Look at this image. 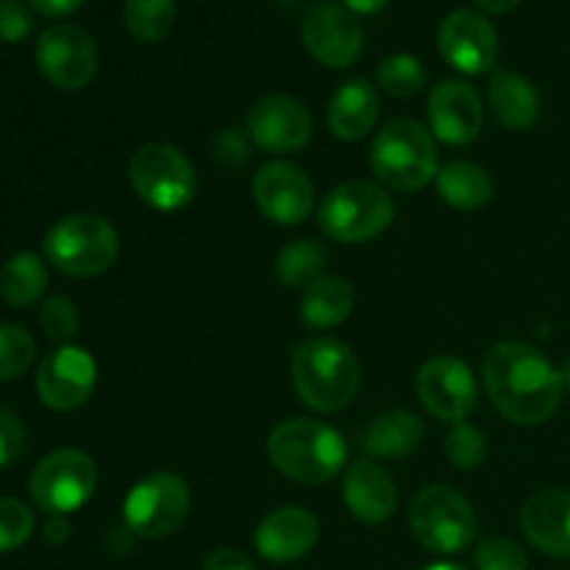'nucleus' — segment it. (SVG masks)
I'll return each instance as SVG.
<instances>
[{"mask_svg":"<svg viewBox=\"0 0 570 570\" xmlns=\"http://www.w3.org/2000/svg\"><path fill=\"white\" fill-rule=\"evenodd\" d=\"M482 379L495 410L518 426H538L549 421L566 390L560 371L538 348L518 340L490 348Z\"/></svg>","mask_w":570,"mask_h":570,"instance_id":"nucleus-1","label":"nucleus"},{"mask_svg":"<svg viewBox=\"0 0 570 570\" xmlns=\"http://www.w3.org/2000/svg\"><path fill=\"white\" fill-rule=\"evenodd\" d=\"M267 454L276 471L293 482L326 484L343 471L348 445L337 429L309 417H293L273 429Z\"/></svg>","mask_w":570,"mask_h":570,"instance_id":"nucleus-2","label":"nucleus"},{"mask_svg":"<svg viewBox=\"0 0 570 570\" xmlns=\"http://www.w3.org/2000/svg\"><path fill=\"white\" fill-rule=\"evenodd\" d=\"M360 360L334 337H309L293 354L298 399L315 412H340L360 390Z\"/></svg>","mask_w":570,"mask_h":570,"instance_id":"nucleus-3","label":"nucleus"},{"mask_svg":"<svg viewBox=\"0 0 570 570\" xmlns=\"http://www.w3.org/2000/svg\"><path fill=\"white\" fill-rule=\"evenodd\" d=\"M371 170L379 181L399 193H417L440 173L438 139L417 120L399 117L376 134L371 148Z\"/></svg>","mask_w":570,"mask_h":570,"instance_id":"nucleus-4","label":"nucleus"},{"mask_svg":"<svg viewBox=\"0 0 570 570\" xmlns=\"http://www.w3.org/2000/svg\"><path fill=\"white\" fill-rule=\"evenodd\" d=\"M45 256L59 273L72 278H95L104 276L120 256V237L115 226L100 215L76 212L45 234Z\"/></svg>","mask_w":570,"mask_h":570,"instance_id":"nucleus-5","label":"nucleus"},{"mask_svg":"<svg viewBox=\"0 0 570 570\" xmlns=\"http://www.w3.org/2000/svg\"><path fill=\"white\" fill-rule=\"evenodd\" d=\"M395 204L387 189L373 181H345L326 195L321 206V228L334 243L356 245L387 232Z\"/></svg>","mask_w":570,"mask_h":570,"instance_id":"nucleus-6","label":"nucleus"},{"mask_svg":"<svg viewBox=\"0 0 570 570\" xmlns=\"http://www.w3.org/2000/svg\"><path fill=\"white\" fill-rule=\"evenodd\" d=\"M410 527L417 543L434 554H460L476 538L471 501L449 484H429L412 499Z\"/></svg>","mask_w":570,"mask_h":570,"instance_id":"nucleus-7","label":"nucleus"},{"mask_svg":"<svg viewBox=\"0 0 570 570\" xmlns=\"http://www.w3.org/2000/svg\"><path fill=\"white\" fill-rule=\"evenodd\" d=\"M128 178L139 198L159 212L184 209L198 193L195 167L176 145L148 142L131 156Z\"/></svg>","mask_w":570,"mask_h":570,"instance_id":"nucleus-8","label":"nucleus"},{"mask_svg":"<svg viewBox=\"0 0 570 570\" xmlns=\"http://www.w3.org/2000/svg\"><path fill=\"white\" fill-rule=\"evenodd\" d=\"M193 493L176 473H150L131 488L122 504L126 529L145 540H165L187 521Z\"/></svg>","mask_w":570,"mask_h":570,"instance_id":"nucleus-9","label":"nucleus"},{"mask_svg":"<svg viewBox=\"0 0 570 570\" xmlns=\"http://www.w3.org/2000/svg\"><path fill=\"white\" fill-rule=\"evenodd\" d=\"M95 488H98V468L92 456L78 449L50 451L39 460L28 482L33 504L48 515H70L81 510L92 499Z\"/></svg>","mask_w":570,"mask_h":570,"instance_id":"nucleus-10","label":"nucleus"},{"mask_svg":"<svg viewBox=\"0 0 570 570\" xmlns=\"http://www.w3.org/2000/svg\"><path fill=\"white\" fill-rule=\"evenodd\" d=\"M33 59L45 81L65 92H76L98 72V45L81 26L59 22L39 33Z\"/></svg>","mask_w":570,"mask_h":570,"instance_id":"nucleus-11","label":"nucleus"},{"mask_svg":"<svg viewBox=\"0 0 570 570\" xmlns=\"http://www.w3.org/2000/svg\"><path fill=\"white\" fill-rule=\"evenodd\" d=\"M417 401L426 406L429 415L438 421L462 423L471 417L479 404L476 376L471 367L456 356H432L417 371Z\"/></svg>","mask_w":570,"mask_h":570,"instance_id":"nucleus-12","label":"nucleus"},{"mask_svg":"<svg viewBox=\"0 0 570 570\" xmlns=\"http://www.w3.org/2000/svg\"><path fill=\"white\" fill-rule=\"evenodd\" d=\"M438 48L454 70L465 76H484L499 61V37L488 14L476 9H454L443 17Z\"/></svg>","mask_w":570,"mask_h":570,"instance_id":"nucleus-13","label":"nucleus"},{"mask_svg":"<svg viewBox=\"0 0 570 570\" xmlns=\"http://www.w3.org/2000/svg\"><path fill=\"white\" fill-rule=\"evenodd\" d=\"M301 39L321 65L343 70L362 56L365 33L354 11L337 3H315L301 22Z\"/></svg>","mask_w":570,"mask_h":570,"instance_id":"nucleus-14","label":"nucleus"},{"mask_svg":"<svg viewBox=\"0 0 570 570\" xmlns=\"http://www.w3.org/2000/svg\"><path fill=\"white\" fill-rule=\"evenodd\" d=\"M98 382V365L92 354L76 345H59L37 367V393L45 406L70 412L87 404Z\"/></svg>","mask_w":570,"mask_h":570,"instance_id":"nucleus-15","label":"nucleus"},{"mask_svg":"<svg viewBox=\"0 0 570 570\" xmlns=\"http://www.w3.org/2000/svg\"><path fill=\"white\" fill-rule=\"evenodd\" d=\"M312 115L293 95H267L250 106L245 131L267 154H295L312 139Z\"/></svg>","mask_w":570,"mask_h":570,"instance_id":"nucleus-16","label":"nucleus"},{"mask_svg":"<svg viewBox=\"0 0 570 570\" xmlns=\"http://www.w3.org/2000/svg\"><path fill=\"white\" fill-rule=\"evenodd\" d=\"M254 200L267 220L298 226L315 206V187L293 161H267L254 176Z\"/></svg>","mask_w":570,"mask_h":570,"instance_id":"nucleus-17","label":"nucleus"},{"mask_svg":"<svg viewBox=\"0 0 570 570\" xmlns=\"http://www.w3.org/2000/svg\"><path fill=\"white\" fill-rule=\"evenodd\" d=\"M429 122L440 142L468 145L482 131L484 104L471 83L462 78H445L429 95Z\"/></svg>","mask_w":570,"mask_h":570,"instance_id":"nucleus-18","label":"nucleus"},{"mask_svg":"<svg viewBox=\"0 0 570 570\" xmlns=\"http://www.w3.org/2000/svg\"><path fill=\"white\" fill-rule=\"evenodd\" d=\"M321 540V523L304 507H278L256 527V551L271 562H295Z\"/></svg>","mask_w":570,"mask_h":570,"instance_id":"nucleus-19","label":"nucleus"},{"mask_svg":"<svg viewBox=\"0 0 570 570\" xmlns=\"http://www.w3.org/2000/svg\"><path fill=\"white\" fill-rule=\"evenodd\" d=\"M521 529L529 543L554 560H570V493L549 488L534 493L521 510Z\"/></svg>","mask_w":570,"mask_h":570,"instance_id":"nucleus-20","label":"nucleus"},{"mask_svg":"<svg viewBox=\"0 0 570 570\" xmlns=\"http://www.w3.org/2000/svg\"><path fill=\"white\" fill-rule=\"evenodd\" d=\"M343 501L356 521L379 527L393 518L399 507V488L382 465L373 460H360L345 471Z\"/></svg>","mask_w":570,"mask_h":570,"instance_id":"nucleus-21","label":"nucleus"},{"mask_svg":"<svg viewBox=\"0 0 570 570\" xmlns=\"http://www.w3.org/2000/svg\"><path fill=\"white\" fill-rule=\"evenodd\" d=\"M379 111H382V100H379L376 87L367 78H351L340 83L337 92L328 100L326 120L334 137L354 142L373 131Z\"/></svg>","mask_w":570,"mask_h":570,"instance_id":"nucleus-22","label":"nucleus"},{"mask_svg":"<svg viewBox=\"0 0 570 570\" xmlns=\"http://www.w3.org/2000/svg\"><path fill=\"white\" fill-rule=\"evenodd\" d=\"M490 111L510 131H529L540 117V95L521 72L495 70L488 87Z\"/></svg>","mask_w":570,"mask_h":570,"instance_id":"nucleus-23","label":"nucleus"},{"mask_svg":"<svg viewBox=\"0 0 570 570\" xmlns=\"http://www.w3.org/2000/svg\"><path fill=\"white\" fill-rule=\"evenodd\" d=\"M356 293L348 278L321 276L304 289L301 298V321L309 328H334L345 323L354 312Z\"/></svg>","mask_w":570,"mask_h":570,"instance_id":"nucleus-24","label":"nucleus"},{"mask_svg":"<svg viewBox=\"0 0 570 570\" xmlns=\"http://www.w3.org/2000/svg\"><path fill=\"white\" fill-rule=\"evenodd\" d=\"M423 434V421L415 412L406 410H393L379 415L376 421L367 426L365 438H362V449L371 456L379 460H395V456H406L421 445Z\"/></svg>","mask_w":570,"mask_h":570,"instance_id":"nucleus-25","label":"nucleus"},{"mask_svg":"<svg viewBox=\"0 0 570 570\" xmlns=\"http://www.w3.org/2000/svg\"><path fill=\"white\" fill-rule=\"evenodd\" d=\"M438 193L454 209H482L493 200V178L473 161H449L438 173Z\"/></svg>","mask_w":570,"mask_h":570,"instance_id":"nucleus-26","label":"nucleus"},{"mask_svg":"<svg viewBox=\"0 0 570 570\" xmlns=\"http://www.w3.org/2000/svg\"><path fill=\"white\" fill-rule=\"evenodd\" d=\"M48 287V267L33 250H20L0 267V298L9 306H31Z\"/></svg>","mask_w":570,"mask_h":570,"instance_id":"nucleus-27","label":"nucleus"},{"mask_svg":"<svg viewBox=\"0 0 570 570\" xmlns=\"http://www.w3.org/2000/svg\"><path fill=\"white\" fill-rule=\"evenodd\" d=\"M323 265H326V248L317 239H295L293 245L278 250L276 276L284 287L306 289L323 276Z\"/></svg>","mask_w":570,"mask_h":570,"instance_id":"nucleus-28","label":"nucleus"},{"mask_svg":"<svg viewBox=\"0 0 570 570\" xmlns=\"http://www.w3.org/2000/svg\"><path fill=\"white\" fill-rule=\"evenodd\" d=\"M176 0H126L122 22L126 31L139 42H159L176 22Z\"/></svg>","mask_w":570,"mask_h":570,"instance_id":"nucleus-29","label":"nucleus"},{"mask_svg":"<svg viewBox=\"0 0 570 570\" xmlns=\"http://www.w3.org/2000/svg\"><path fill=\"white\" fill-rule=\"evenodd\" d=\"M379 87L393 98H415L426 87V70L410 53H393L379 65Z\"/></svg>","mask_w":570,"mask_h":570,"instance_id":"nucleus-30","label":"nucleus"},{"mask_svg":"<svg viewBox=\"0 0 570 570\" xmlns=\"http://www.w3.org/2000/svg\"><path fill=\"white\" fill-rule=\"evenodd\" d=\"M37 343L31 334L14 323H0V384L14 382L31 367Z\"/></svg>","mask_w":570,"mask_h":570,"instance_id":"nucleus-31","label":"nucleus"},{"mask_svg":"<svg viewBox=\"0 0 570 570\" xmlns=\"http://www.w3.org/2000/svg\"><path fill=\"white\" fill-rule=\"evenodd\" d=\"M445 456L460 471H476L488 456V440L473 423H454V429L445 438Z\"/></svg>","mask_w":570,"mask_h":570,"instance_id":"nucleus-32","label":"nucleus"},{"mask_svg":"<svg viewBox=\"0 0 570 570\" xmlns=\"http://www.w3.org/2000/svg\"><path fill=\"white\" fill-rule=\"evenodd\" d=\"M39 326L50 343L67 345L78 332V309L65 295H53L39 309Z\"/></svg>","mask_w":570,"mask_h":570,"instance_id":"nucleus-33","label":"nucleus"},{"mask_svg":"<svg viewBox=\"0 0 570 570\" xmlns=\"http://www.w3.org/2000/svg\"><path fill=\"white\" fill-rule=\"evenodd\" d=\"M33 512L17 499H0V551H14L31 538Z\"/></svg>","mask_w":570,"mask_h":570,"instance_id":"nucleus-34","label":"nucleus"},{"mask_svg":"<svg viewBox=\"0 0 570 570\" xmlns=\"http://www.w3.org/2000/svg\"><path fill=\"white\" fill-rule=\"evenodd\" d=\"M479 570H527L529 560L518 543L507 538H488L476 549Z\"/></svg>","mask_w":570,"mask_h":570,"instance_id":"nucleus-35","label":"nucleus"},{"mask_svg":"<svg viewBox=\"0 0 570 570\" xmlns=\"http://www.w3.org/2000/svg\"><path fill=\"white\" fill-rule=\"evenodd\" d=\"M31 6L20 0H0V45H17L31 37Z\"/></svg>","mask_w":570,"mask_h":570,"instance_id":"nucleus-36","label":"nucleus"},{"mask_svg":"<svg viewBox=\"0 0 570 570\" xmlns=\"http://www.w3.org/2000/svg\"><path fill=\"white\" fill-rule=\"evenodd\" d=\"M22 449H26V429L17 421L14 412L0 406V471L14 465Z\"/></svg>","mask_w":570,"mask_h":570,"instance_id":"nucleus-37","label":"nucleus"},{"mask_svg":"<svg viewBox=\"0 0 570 570\" xmlns=\"http://www.w3.org/2000/svg\"><path fill=\"white\" fill-rule=\"evenodd\" d=\"M204 570H256L254 560L237 549H220L212 551L204 560Z\"/></svg>","mask_w":570,"mask_h":570,"instance_id":"nucleus-38","label":"nucleus"},{"mask_svg":"<svg viewBox=\"0 0 570 570\" xmlns=\"http://www.w3.org/2000/svg\"><path fill=\"white\" fill-rule=\"evenodd\" d=\"M228 154H234V165H237V161L248 159V148H245V139H239V134L234 131V128H228L226 134H220V137H217V159L228 161V159H232Z\"/></svg>","mask_w":570,"mask_h":570,"instance_id":"nucleus-39","label":"nucleus"},{"mask_svg":"<svg viewBox=\"0 0 570 570\" xmlns=\"http://www.w3.org/2000/svg\"><path fill=\"white\" fill-rule=\"evenodd\" d=\"M26 3L42 17H67L81 9L83 0H26Z\"/></svg>","mask_w":570,"mask_h":570,"instance_id":"nucleus-40","label":"nucleus"},{"mask_svg":"<svg viewBox=\"0 0 570 570\" xmlns=\"http://www.w3.org/2000/svg\"><path fill=\"white\" fill-rule=\"evenodd\" d=\"M42 538L48 540L50 546H61L70 540V523L65 521V515H50V521L45 523Z\"/></svg>","mask_w":570,"mask_h":570,"instance_id":"nucleus-41","label":"nucleus"},{"mask_svg":"<svg viewBox=\"0 0 570 570\" xmlns=\"http://www.w3.org/2000/svg\"><path fill=\"white\" fill-rule=\"evenodd\" d=\"M343 3L354 14H376V11L387 9L390 0H343Z\"/></svg>","mask_w":570,"mask_h":570,"instance_id":"nucleus-42","label":"nucleus"},{"mask_svg":"<svg viewBox=\"0 0 570 570\" xmlns=\"http://www.w3.org/2000/svg\"><path fill=\"white\" fill-rule=\"evenodd\" d=\"M521 0H473L476 9H482V14H507L512 11Z\"/></svg>","mask_w":570,"mask_h":570,"instance_id":"nucleus-43","label":"nucleus"},{"mask_svg":"<svg viewBox=\"0 0 570 570\" xmlns=\"http://www.w3.org/2000/svg\"><path fill=\"white\" fill-rule=\"evenodd\" d=\"M423 570H468L460 562H434V566H426Z\"/></svg>","mask_w":570,"mask_h":570,"instance_id":"nucleus-44","label":"nucleus"},{"mask_svg":"<svg viewBox=\"0 0 570 570\" xmlns=\"http://www.w3.org/2000/svg\"><path fill=\"white\" fill-rule=\"evenodd\" d=\"M560 376H562V384H566V387L570 390V354L566 356V362H562V367H560Z\"/></svg>","mask_w":570,"mask_h":570,"instance_id":"nucleus-45","label":"nucleus"}]
</instances>
